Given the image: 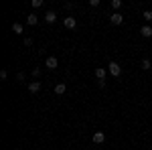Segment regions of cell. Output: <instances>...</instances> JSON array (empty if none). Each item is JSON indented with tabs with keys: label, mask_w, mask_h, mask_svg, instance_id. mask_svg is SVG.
<instances>
[{
	"label": "cell",
	"mask_w": 152,
	"mask_h": 150,
	"mask_svg": "<svg viewBox=\"0 0 152 150\" xmlns=\"http://www.w3.org/2000/svg\"><path fill=\"white\" fill-rule=\"evenodd\" d=\"M110 75H112V77H120V75H122V67H120V63H116V61L110 63Z\"/></svg>",
	"instance_id": "1"
},
{
	"label": "cell",
	"mask_w": 152,
	"mask_h": 150,
	"mask_svg": "<svg viewBox=\"0 0 152 150\" xmlns=\"http://www.w3.org/2000/svg\"><path fill=\"white\" fill-rule=\"evenodd\" d=\"M41 87H43L41 81H31V83H28V91L33 93V95H37V93L41 91Z\"/></svg>",
	"instance_id": "2"
},
{
	"label": "cell",
	"mask_w": 152,
	"mask_h": 150,
	"mask_svg": "<svg viewBox=\"0 0 152 150\" xmlns=\"http://www.w3.org/2000/svg\"><path fill=\"white\" fill-rule=\"evenodd\" d=\"M110 23L112 24H122L124 23V14H120V12H114V14H112V16H110Z\"/></svg>",
	"instance_id": "3"
},
{
	"label": "cell",
	"mask_w": 152,
	"mask_h": 150,
	"mask_svg": "<svg viewBox=\"0 0 152 150\" xmlns=\"http://www.w3.org/2000/svg\"><path fill=\"white\" fill-rule=\"evenodd\" d=\"M45 67H47V69H57V67H59L57 57H47V61H45Z\"/></svg>",
	"instance_id": "4"
},
{
	"label": "cell",
	"mask_w": 152,
	"mask_h": 150,
	"mask_svg": "<svg viewBox=\"0 0 152 150\" xmlns=\"http://www.w3.org/2000/svg\"><path fill=\"white\" fill-rule=\"evenodd\" d=\"M63 24H65V29H75L77 26V20H75V16H67L63 20Z\"/></svg>",
	"instance_id": "5"
},
{
	"label": "cell",
	"mask_w": 152,
	"mask_h": 150,
	"mask_svg": "<svg viewBox=\"0 0 152 150\" xmlns=\"http://www.w3.org/2000/svg\"><path fill=\"white\" fill-rule=\"evenodd\" d=\"M104 142H105L104 132H94V144H104Z\"/></svg>",
	"instance_id": "6"
},
{
	"label": "cell",
	"mask_w": 152,
	"mask_h": 150,
	"mask_svg": "<svg viewBox=\"0 0 152 150\" xmlns=\"http://www.w3.org/2000/svg\"><path fill=\"white\" fill-rule=\"evenodd\" d=\"M105 75H107V71H105L104 67H97V69H95V77H97V81H105Z\"/></svg>",
	"instance_id": "7"
},
{
	"label": "cell",
	"mask_w": 152,
	"mask_h": 150,
	"mask_svg": "<svg viewBox=\"0 0 152 150\" xmlns=\"http://www.w3.org/2000/svg\"><path fill=\"white\" fill-rule=\"evenodd\" d=\"M45 20H47V23H55V20H57V12L55 10H47L45 12Z\"/></svg>",
	"instance_id": "8"
},
{
	"label": "cell",
	"mask_w": 152,
	"mask_h": 150,
	"mask_svg": "<svg viewBox=\"0 0 152 150\" xmlns=\"http://www.w3.org/2000/svg\"><path fill=\"white\" fill-rule=\"evenodd\" d=\"M140 33H142V37H144V39H150V37H152V26H148V24H146V26H142Z\"/></svg>",
	"instance_id": "9"
},
{
	"label": "cell",
	"mask_w": 152,
	"mask_h": 150,
	"mask_svg": "<svg viewBox=\"0 0 152 150\" xmlns=\"http://www.w3.org/2000/svg\"><path fill=\"white\" fill-rule=\"evenodd\" d=\"M26 23L31 24V26H35V24L39 23V16H37L35 12H31V14H28V16H26Z\"/></svg>",
	"instance_id": "10"
},
{
	"label": "cell",
	"mask_w": 152,
	"mask_h": 150,
	"mask_svg": "<svg viewBox=\"0 0 152 150\" xmlns=\"http://www.w3.org/2000/svg\"><path fill=\"white\" fill-rule=\"evenodd\" d=\"M65 91H67V85H65V83H57V85H55V93H57V95H63Z\"/></svg>",
	"instance_id": "11"
},
{
	"label": "cell",
	"mask_w": 152,
	"mask_h": 150,
	"mask_svg": "<svg viewBox=\"0 0 152 150\" xmlns=\"http://www.w3.org/2000/svg\"><path fill=\"white\" fill-rule=\"evenodd\" d=\"M12 31H14L16 35H23L24 26H23V24H20V23H14V24H12Z\"/></svg>",
	"instance_id": "12"
},
{
	"label": "cell",
	"mask_w": 152,
	"mask_h": 150,
	"mask_svg": "<svg viewBox=\"0 0 152 150\" xmlns=\"http://www.w3.org/2000/svg\"><path fill=\"white\" fill-rule=\"evenodd\" d=\"M152 67V63H150V59H142V69L144 71H148Z\"/></svg>",
	"instance_id": "13"
},
{
	"label": "cell",
	"mask_w": 152,
	"mask_h": 150,
	"mask_svg": "<svg viewBox=\"0 0 152 150\" xmlns=\"http://www.w3.org/2000/svg\"><path fill=\"white\" fill-rule=\"evenodd\" d=\"M142 16H144V20L150 23V20H152V10H144V12H142Z\"/></svg>",
	"instance_id": "14"
},
{
	"label": "cell",
	"mask_w": 152,
	"mask_h": 150,
	"mask_svg": "<svg viewBox=\"0 0 152 150\" xmlns=\"http://www.w3.org/2000/svg\"><path fill=\"white\" fill-rule=\"evenodd\" d=\"M112 8H122V0H112Z\"/></svg>",
	"instance_id": "15"
},
{
	"label": "cell",
	"mask_w": 152,
	"mask_h": 150,
	"mask_svg": "<svg viewBox=\"0 0 152 150\" xmlns=\"http://www.w3.org/2000/svg\"><path fill=\"white\" fill-rule=\"evenodd\" d=\"M33 77H35V79L41 77V67H35V69H33Z\"/></svg>",
	"instance_id": "16"
},
{
	"label": "cell",
	"mask_w": 152,
	"mask_h": 150,
	"mask_svg": "<svg viewBox=\"0 0 152 150\" xmlns=\"http://www.w3.org/2000/svg\"><path fill=\"white\" fill-rule=\"evenodd\" d=\"M33 6H35V8H41V6H43V0H33Z\"/></svg>",
	"instance_id": "17"
},
{
	"label": "cell",
	"mask_w": 152,
	"mask_h": 150,
	"mask_svg": "<svg viewBox=\"0 0 152 150\" xmlns=\"http://www.w3.org/2000/svg\"><path fill=\"white\" fill-rule=\"evenodd\" d=\"M87 4H89V6H91V8H95V6H99V0H89V2H87Z\"/></svg>",
	"instance_id": "18"
},
{
	"label": "cell",
	"mask_w": 152,
	"mask_h": 150,
	"mask_svg": "<svg viewBox=\"0 0 152 150\" xmlns=\"http://www.w3.org/2000/svg\"><path fill=\"white\" fill-rule=\"evenodd\" d=\"M6 77H8V71L2 69V71H0V79H6Z\"/></svg>",
	"instance_id": "19"
},
{
	"label": "cell",
	"mask_w": 152,
	"mask_h": 150,
	"mask_svg": "<svg viewBox=\"0 0 152 150\" xmlns=\"http://www.w3.org/2000/svg\"><path fill=\"white\" fill-rule=\"evenodd\" d=\"M33 45V39H31V37H26V39H24V47H31Z\"/></svg>",
	"instance_id": "20"
},
{
	"label": "cell",
	"mask_w": 152,
	"mask_h": 150,
	"mask_svg": "<svg viewBox=\"0 0 152 150\" xmlns=\"http://www.w3.org/2000/svg\"><path fill=\"white\" fill-rule=\"evenodd\" d=\"M24 77H26V75H24L23 71H20V73H18V75H16V81H24Z\"/></svg>",
	"instance_id": "21"
},
{
	"label": "cell",
	"mask_w": 152,
	"mask_h": 150,
	"mask_svg": "<svg viewBox=\"0 0 152 150\" xmlns=\"http://www.w3.org/2000/svg\"><path fill=\"white\" fill-rule=\"evenodd\" d=\"M150 150H152V148H150Z\"/></svg>",
	"instance_id": "22"
}]
</instances>
